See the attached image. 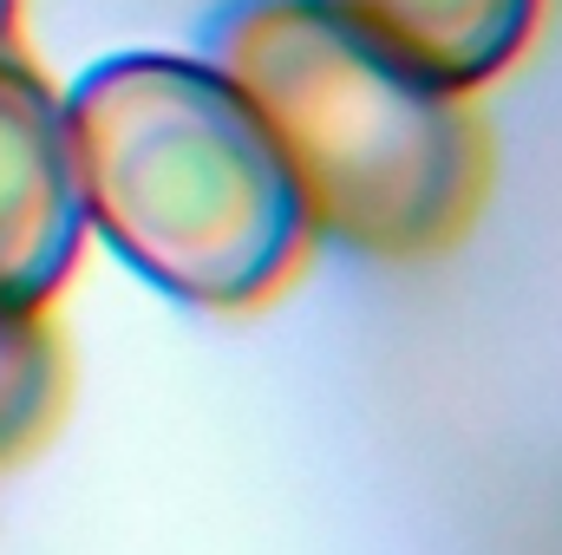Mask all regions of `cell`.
Wrapping results in <instances>:
<instances>
[{"instance_id":"8992f818","label":"cell","mask_w":562,"mask_h":555,"mask_svg":"<svg viewBox=\"0 0 562 555\" xmlns=\"http://www.w3.org/2000/svg\"><path fill=\"white\" fill-rule=\"evenodd\" d=\"M20 39V0H0V53H13Z\"/></svg>"},{"instance_id":"3957f363","label":"cell","mask_w":562,"mask_h":555,"mask_svg":"<svg viewBox=\"0 0 562 555\" xmlns=\"http://www.w3.org/2000/svg\"><path fill=\"white\" fill-rule=\"evenodd\" d=\"M86 249L59 92L0 53V307H46Z\"/></svg>"},{"instance_id":"5b68a950","label":"cell","mask_w":562,"mask_h":555,"mask_svg":"<svg viewBox=\"0 0 562 555\" xmlns=\"http://www.w3.org/2000/svg\"><path fill=\"white\" fill-rule=\"evenodd\" d=\"M66 366L40 307H0V464L20 457L59 412Z\"/></svg>"},{"instance_id":"277c9868","label":"cell","mask_w":562,"mask_h":555,"mask_svg":"<svg viewBox=\"0 0 562 555\" xmlns=\"http://www.w3.org/2000/svg\"><path fill=\"white\" fill-rule=\"evenodd\" d=\"M314 7L445 92H477L497 72H510L543 20V0H314Z\"/></svg>"},{"instance_id":"7a4b0ae2","label":"cell","mask_w":562,"mask_h":555,"mask_svg":"<svg viewBox=\"0 0 562 555\" xmlns=\"http://www.w3.org/2000/svg\"><path fill=\"white\" fill-rule=\"evenodd\" d=\"M203 46L269 125L307 236L367 262H425L464 236L491 183L464 92L419 79L314 0H229Z\"/></svg>"},{"instance_id":"6da1fadb","label":"cell","mask_w":562,"mask_h":555,"mask_svg":"<svg viewBox=\"0 0 562 555\" xmlns=\"http://www.w3.org/2000/svg\"><path fill=\"white\" fill-rule=\"evenodd\" d=\"M86 229L157 294L249 314L307 256V216L256 105L190 53H112L59 99Z\"/></svg>"}]
</instances>
